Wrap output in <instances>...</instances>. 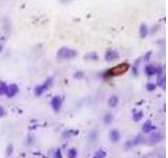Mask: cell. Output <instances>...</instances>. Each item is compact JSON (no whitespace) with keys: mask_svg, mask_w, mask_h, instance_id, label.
I'll return each instance as SVG.
<instances>
[{"mask_svg":"<svg viewBox=\"0 0 168 158\" xmlns=\"http://www.w3.org/2000/svg\"><path fill=\"white\" fill-rule=\"evenodd\" d=\"M84 59H86V60H98V55L95 52H91V53H87L84 56Z\"/></svg>","mask_w":168,"mask_h":158,"instance_id":"7c38bea8","label":"cell"},{"mask_svg":"<svg viewBox=\"0 0 168 158\" xmlns=\"http://www.w3.org/2000/svg\"><path fill=\"white\" fill-rule=\"evenodd\" d=\"M146 89L148 90V91H155V85H153V83H147V85H146Z\"/></svg>","mask_w":168,"mask_h":158,"instance_id":"d6986e66","label":"cell"},{"mask_svg":"<svg viewBox=\"0 0 168 158\" xmlns=\"http://www.w3.org/2000/svg\"><path fill=\"white\" fill-rule=\"evenodd\" d=\"M5 114V112H4V109H3L1 105H0V117H2L3 115Z\"/></svg>","mask_w":168,"mask_h":158,"instance_id":"7402d4cb","label":"cell"},{"mask_svg":"<svg viewBox=\"0 0 168 158\" xmlns=\"http://www.w3.org/2000/svg\"><path fill=\"white\" fill-rule=\"evenodd\" d=\"M153 129V123H151L150 120L146 121V122L143 125V128H142V130H143L144 133H150Z\"/></svg>","mask_w":168,"mask_h":158,"instance_id":"9c48e42d","label":"cell"},{"mask_svg":"<svg viewBox=\"0 0 168 158\" xmlns=\"http://www.w3.org/2000/svg\"><path fill=\"white\" fill-rule=\"evenodd\" d=\"M77 150L71 149L69 151V158H77Z\"/></svg>","mask_w":168,"mask_h":158,"instance_id":"ac0fdd59","label":"cell"},{"mask_svg":"<svg viewBox=\"0 0 168 158\" xmlns=\"http://www.w3.org/2000/svg\"><path fill=\"white\" fill-rule=\"evenodd\" d=\"M105 157H106V153L103 150H98L96 152L95 156H94V158H105Z\"/></svg>","mask_w":168,"mask_h":158,"instance_id":"5bb4252c","label":"cell"},{"mask_svg":"<svg viewBox=\"0 0 168 158\" xmlns=\"http://www.w3.org/2000/svg\"><path fill=\"white\" fill-rule=\"evenodd\" d=\"M52 81H53V79H52V78H49V79H46V80H45V82H43L42 85H38V87L35 89V94H36V95H37V96L42 95V94L44 93V92L46 91L49 87H51Z\"/></svg>","mask_w":168,"mask_h":158,"instance_id":"3957f363","label":"cell"},{"mask_svg":"<svg viewBox=\"0 0 168 158\" xmlns=\"http://www.w3.org/2000/svg\"><path fill=\"white\" fill-rule=\"evenodd\" d=\"M52 107L55 110L56 112H58L61 108V98L59 96H55V97L52 99Z\"/></svg>","mask_w":168,"mask_h":158,"instance_id":"8992f818","label":"cell"},{"mask_svg":"<svg viewBox=\"0 0 168 158\" xmlns=\"http://www.w3.org/2000/svg\"><path fill=\"white\" fill-rule=\"evenodd\" d=\"M117 58H119V54L113 50H107L106 53H105V60L106 61L111 62V61L116 60Z\"/></svg>","mask_w":168,"mask_h":158,"instance_id":"277c9868","label":"cell"},{"mask_svg":"<svg viewBox=\"0 0 168 158\" xmlns=\"http://www.w3.org/2000/svg\"><path fill=\"white\" fill-rule=\"evenodd\" d=\"M147 33H148V29H147V25L145 23H142L140 25V37L141 38H145L147 36Z\"/></svg>","mask_w":168,"mask_h":158,"instance_id":"30bf717a","label":"cell"},{"mask_svg":"<svg viewBox=\"0 0 168 158\" xmlns=\"http://www.w3.org/2000/svg\"><path fill=\"white\" fill-rule=\"evenodd\" d=\"M7 85H5L4 82H0V96L2 95H5V93H7Z\"/></svg>","mask_w":168,"mask_h":158,"instance_id":"9a60e30c","label":"cell"},{"mask_svg":"<svg viewBox=\"0 0 168 158\" xmlns=\"http://www.w3.org/2000/svg\"><path fill=\"white\" fill-rule=\"evenodd\" d=\"M121 138V135H120V132L118 130H113L111 132V139L113 142H118Z\"/></svg>","mask_w":168,"mask_h":158,"instance_id":"ba28073f","label":"cell"},{"mask_svg":"<svg viewBox=\"0 0 168 158\" xmlns=\"http://www.w3.org/2000/svg\"><path fill=\"white\" fill-rule=\"evenodd\" d=\"M149 139H150L153 143H155V142H158V141H160V139H161V136H160L159 133H153Z\"/></svg>","mask_w":168,"mask_h":158,"instance_id":"4fadbf2b","label":"cell"},{"mask_svg":"<svg viewBox=\"0 0 168 158\" xmlns=\"http://www.w3.org/2000/svg\"><path fill=\"white\" fill-rule=\"evenodd\" d=\"M128 68H129L128 63H121V65H119L118 67L113 68L111 71H108V73H109V75H111V76L122 75V74H124L128 70Z\"/></svg>","mask_w":168,"mask_h":158,"instance_id":"7a4b0ae2","label":"cell"},{"mask_svg":"<svg viewBox=\"0 0 168 158\" xmlns=\"http://www.w3.org/2000/svg\"><path fill=\"white\" fill-rule=\"evenodd\" d=\"M111 120H113V116H111V115H106V117H105V122L108 123V122H111Z\"/></svg>","mask_w":168,"mask_h":158,"instance_id":"ffe728a7","label":"cell"},{"mask_svg":"<svg viewBox=\"0 0 168 158\" xmlns=\"http://www.w3.org/2000/svg\"><path fill=\"white\" fill-rule=\"evenodd\" d=\"M157 72H158V68H155V65H146V68H145L146 75L153 76V75H155V74H157Z\"/></svg>","mask_w":168,"mask_h":158,"instance_id":"52a82bcc","label":"cell"},{"mask_svg":"<svg viewBox=\"0 0 168 158\" xmlns=\"http://www.w3.org/2000/svg\"><path fill=\"white\" fill-rule=\"evenodd\" d=\"M18 91H19V88H18V85H9V87H7L5 95H7L9 98H12V97H14V96H15L16 94L18 93Z\"/></svg>","mask_w":168,"mask_h":158,"instance_id":"5b68a950","label":"cell"},{"mask_svg":"<svg viewBox=\"0 0 168 158\" xmlns=\"http://www.w3.org/2000/svg\"><path fill=\"white\" fill-rule=\"evenodd\" d=\"M75 77H76V78H81V77H83V73H81V72H78V73L75 75Z\"/></svg>","mask_w":168,"mask_h":158,"instance_id":"603a6c76","label":"cell"},{"mask_svg":"<svg viewBox=\"0 0 168 158\" xmlns=\"http://www.w3.org/2000/svg\"><path fill=\"white\" fill-rule=\"evenodd\" d=\"M158 81H159V83H158V85H159L160 87H162L164 89V88H165V76H164V75H160L159 78H158Z\"/></svg>","mask_w":168,"mask_h":158,"instance_id":"2e32d148","label":"cell"},{"mask_svg":"<svg viewBox=\"0 0 168 158\" xmlns=\"http://www.w3.org/2000/svg\"><path fill=\"white\" fill-rule=\"evenodd\" d=\"M143 118V112H137L133 114V120L135 121H140Z\"/></svg>","mask_w":168,"mask_h":158,"instance_id":"e0dca14e","label":"cell"},{"mask_svg":"<svg viewBox=\"0 0 168 158\" xmlns=\"http://www.w3.org/2000/svg\"><path fill=\"white\" fill-rule=\"evenodd\" d=\"M55 158H62V154H61V151H60V150H57V151H56Z\"/></svg>","mask_w":168,"mask_h":158,"instance_id":"44dd1931","label":"cell"},{"mask_svg":"<svg viewBox=\"0 0 168 158\" xmlns=\"http://www.w3.org/2000/svg\"><path fill=\"white\" fill-rule=\"evenodd\" d=\"M76 56H77V52L71 47H61L57 53V57L59 59H71Z\"/></svg>","mask_w":168,"mask_h":158,"instance_id":"6da1fadb","label":"cell"},{"mask_svg":"<svg viewBox=\"0 0 168 158\" xmlns=\"http://www.w3.org/2000/svg\"><path fill=\"white\" fill-rule=\"evenodd\" d=\"M118 102H119V98H118L117 96H111L108 100V105H109V107H111V108L117 107Z\"/></svg>","mask_w":168,"mask_h":158,"instance_id":"8fae6325","label":"cell"}]
</instances>
